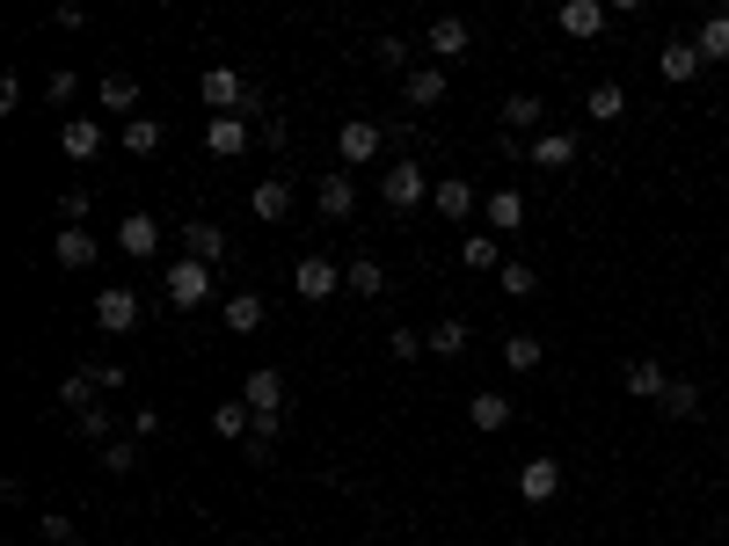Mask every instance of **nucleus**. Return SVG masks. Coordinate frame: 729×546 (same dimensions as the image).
<instances>
[{
  "label": "nucleus",
  "instance_id": "obj_1",
  "mask_svg": "<svg viewBox=\"0 0 729 546\" xmlns=\"http://www.w3.org/2000/svg\"><path fill=\"white\" fill-rule=\"evenodd\" d=\"M431 190H437V183H431V175H423L416 161H394V175H380V197H387L394 212H416V204H423Z\"/></svg>",
  "mask_w": 729,
  "mask_h": 546
},
{
  "label": "nucleus",
  "instance_id": "obj_2",
  "mask_svg": "<svg viewBox=\"0 0 729 546\" xmlns=\"http://www.w3.org/2000/svg\"><path fill=\"white\" fill-rule=\"evenodd\" d=\"M96 328L102 335H132V328H139V291H132V285L96 291Z\"/></svg>",
  "mask_w": 729,
  "mask_h": 546
},
{
  "label": "nucleus",
  "instance_id": "obj_3",
  "mask_svg": "<svg viewBox=\"0 0 729 546\" xmlns=\"http://www.w3.org/2000/svg\"><path fill=\"white\" fill-rule=\"evenodd\" d=\"M197 88H205V110H212V117H242V102H248V80H242L234 66H212L205 80H197Z\"/></svg>",
  "mask_w": 729,
  "mask_h": 546
},
{
  "label": "nucleus",
  "instance_id": "obj_4",
  "mask_svg": "<svg viewBox=\"0 0 729 546\" xmlns=\"http://www.w3.org/2000/svg\"><path fill=\"white\" fill-rule=\"evenodd\" d=\"M205 299H212V270H205V262H190V256L169 262V307L190 313V307H205Z\"/></svg>",
  "mask_w": 729,
  "mask_h": 546
},
{
  "label": "nucleus",
  "instance_id": "obj_5",
  "mask_svg": "<svg viewBox=\"0 0 729 546\" xmlns=\"http://www.w3.org/2000/svg\"><path fill=\"white\" fill-rule=\"evenodd\" d=\"M336 262L329 256H299V270H292V291H299V299H307V307H321V299H336Z\"/></svg>",
  "mask_w": 729,
  "mask_h": 546
},
{
  "label": "nucleus",
  "instance_id": "obj_6",
  "mask_svg": "<svg viewBox=\"0 0 729 546\" xmlns=\"http://www.w3.org/2000/svg\"><path fill=\"white\" fill-rule=\"evenodd\" d=\"M561 37H577V45H591L598 29H606V0H561Z\"/></svg>",
  "mask_w": 729,
  "mask_h": 546
},
{
  "label": "nucleus",
  "instance_id": "obj_7",
  "mask_svg": "<svg viewBox=\"0 0 729 546\" xmlns=\"http://www.w3.org/2000/svg\"><path fill=\"white\" fill-rule=\"evenodd\" d=\"M118 248H124V256H139V262H153V256H161V226H153V212H124Z\"/></svg>",
  "mask_w": 729,
  "mask_h": 546
},
{
  "label": "nucleus",
  "instance_id": "obj_8",
  "mask_svg": "<svg viewBox=\"0 0 729 546\" xmlns=\"http://www.w3.org/2000/svg\"><path fill=\"white\" fill-rule=\"evenodd\" d=\"M205 153H212V161L248 153V117H205Z\"/></svg>",
  "mask_w": 729,
  "mask_h": 546
},
{
  "label": "nucleus",
  "instance_id": "obj_9",
  "mask_svg": "<svg viewBox=\"0 0 729 546\" xmlns=\"http://www.w3.org/2000/svg\"><path fill=\"white\" fill-rule=\"evenodd\" d=\"M183 256L205 262V270H219V262H226V234H219L212 219H190V226H183Z\"/></svg>",
  "mask_w": 729,
  "mask_h": 546
},
{
  "label": "nucleus",
  "instance_id": "obj_10",
  "mask_svg": "<svg viewBox=\"0 0 729 546\" xmlns=\"http://www.w3.org/2000/svg\"><path fill=\"white\" fill-rule=\"evenodd\" d=\"M380 139H387V132H380L372 117H350V124L336 132V146H343V161H350V167H364V161H372V153H380Z\"/></svg>",
  "mask_w": 729,
  "mask_h": 546
},
{
  "label": "nucleus",
  "instance_id": "obj_11",
  "mask_svg": "<svg viewBox=\"0 0 729 546\" xmlns=\"http://www.w3.org/2000/svg\"><path fill=\"white\" fill-rule=\"evenodd\" d=\"M701 66H707V59H701V45H693V37H671V45L656 51V73H664V80H693Z\"/></svg>",
  "mask_w": 729,
  "mask_h": 546
},
{
  "label": "nucleus",
  "instance_id": "obj_12",
  "mask_svg": "<svg viewBox=\"0 0 729 546\" xmlns=\"http://www.w3.org/2000/svg\"><path fill=\"white\" fill-rule=\"evenodd\" d=\"M423 45H431V59H460V51L474 45V29H467L460 15H437V23L423 29Z\"/></svg>",
  "mask_w": 729,
  "mask_h": 546
},
{
  "label": "nucleus",
  "instance_id": "obj_13",
  "mask_svg": "<svg viewBox=\"0 0 729 546\" xmlns=\"http://www.w3.org/2000/svg\"><path fill=\"white\" fill-rule=\"evenodd\" d=\"M555 488H561V467H555V459H526V467H518V496H526V502H547Z\"/></svg>",
  "mask_w": 729,
  "mask_h": 546
},
{
  "label": "nucleus",
  "instance_id": "obj_14",
  "mask_svg": "<svg viewBox=\"0 0 729 546\" xmlns=\"http://www.w3.org/2000/svg\"><path fill=\"white\" fill-rule=\"evenodd\" d=\"M482 219L496 226V234H518V226H526V197H518V190H496V197H482Z\"/></svg>",
  "mask_w": 729,
  "mask_h": 546
},
{
  "label": "nucleus",
  "instance_id": "obj_15",
  "mask_svg": "<svg viewBox=\"0 0 729 546\" xmlns=\"http://www.w3.org/2000/svg\"><path fill=\"white\" fill-rule=\"evenodd\" d=\"M59 146H66V161H96V153H102V124L96 117H73L66 132H59Z\"/></svg>",
  "mask_w": 729,
  "mask_h": 546
},
{
  "label": "nucleus",
  "instance_id": "obj_16",
  "mask_svg": "<svg viewBox=\"0 0 729 546\" xmlns=\"http://www.w3.org/2000/svg\"><path fill=\"white\" fill-rule=\"evenodd\" d=\"M343 291H350V299H380V291H387V270H380L372 256H358L350 270H343Z\"/></svg>",
  "mask_w": 729,
  "mask_h": 546
},
{
  "label": "nucleus",
  "instance_id": "obj_17",
  "mask_svg": "<svg viewBox=\"0 0 729 546\" xmlns=\"http://www.w3.org/2000/svg\"><path fill=\"white\" fill-rule=\"evenodd\" d=\"M431 204H437V212H445V219H453V226H460V219L474 212V204H482V197L467 190L460 175H445V183H437V190H431Z\"/></svg>",
  "mask_w": 729,
  "mask_h": 546
},
{
  "label": "nucleus",
  "instance_id": "obj_18",
  "mask_svg": "<svg viewBox=\"0 0 729 546\" xmlns=\"http://www.w3.org/2000/svg\"><path fill=\"white\" fill-rule=\"evenodd\" d=\"M51 256L66 262V270H88V262H96V234H88V226H66V234L51 240Z\"/></svg>",
  "mask_w": 729,
  "mask_h": 546
},
{
  "label": "nucleus",
  "instance_id": "obj_19",
  "mask_svg": "<svg viewBox=\"0 0 729 546\" xmlns=\"http://www.w3.org/2000/svg\"><path fill=\"white\" fill-rule=\"evenodd\" d=\"M664 386H671V380H664V364H656V357H634V364H628V394H634V401H664Z\"/></svg>",
  "mask_w": 729,
  "mask_h": 546
},
{
  "label": "nucleus",
  "instance_id": "obj_20",
  "mask_svg": "<svg viewBox=\"0 0 729 546\" xmlns=\"http://www.w3.org/2000/svg\"><path fill=\"white\" fill-rule=\"evenodd\" d=\"M314 204H321L329 219H350V212H358V190H350V175H321Z\"/></svg>",
  "mask_w": 729,
  "mask_h": 546
},
{
  "label": "nucleus",
  "instance_id": "obj_21",
  "mask_svg": "<svg viewBox=\"0 0 729 546\" xmlns=\"http://www.w3.org/2000/svg\"><path fill=\"white\" fill-rule=\"evenodd\" d=\"M248 204H256V219H285L292 212V183H285V175H263Z\"/></svg>",
  "mask_w": 729,
  "mask_h": 546
},
{
  "label": "nucleus",
  "instance_id": "obj_22",
  "mask_svg": "<svg viewBox=\"0 0 729 546\" xmlns=\"http://www.w3.org/2000/svg\"><path fill=\"white\" fill-rule=\"evenodd\" d=\"M583 110H591V117H598V124H620V117H628V88H620V80H598Z\"/></svg>",
  "mask_w": 729,
  "mask_h": 546
},
{
  "label": "nucleus",
  "instance_id": "obj_23",
  "mask_svg": "<svg viewBox=\"0 0 729 546\" xmlns=\"http://www.w3.org/2000/svg\"><path fill=\"white\" fill-rule=\"evenodd\" d=\"M656 408H664L671 423H693V415H701V386H693V380H671V386H664V401H656Z\"/></svg>",
  "mask_w": 729,
  "mask_h": 546
},
{
  "label": "nucleus",
  "instance_id": "obj_24",
  "mask_svg": "<svg viewBox=\"0 0 729 546\" xmlns=\"http://www.w3.org/2000/svg\"><path fill=\"white\" fill-rule=\"evenodd\" d=\"M533 161L540 167H569V161H577V132H540V139H533Z\"/></svg>",
  "mask_w": 729,
  "mask_h": 546
},
{
  "label": "nucleus",
  "instance_id": "obj_25",
  "mask_svg": "<svg viewBox=\"0 0 729 546\" xmlns=\"http://www.w3.org/2000/svg\"><path fill=\"white\" fill-rule=\"evenodd\" d=\"M161 139H169V124L161 117H132L124 124V153H161Z\"/></svg>",
  "mask_w": 729,
  "mask_h": 546
},
{
  "label": "nucleus",
  "instance_id": "obj_26",
  "mask_svg": "<svg viewBox=\"0 0 729 546\" xmlns=\"http://www.w3.org/2000/svg\"><path fill=\"white\" fill-rule=\"evenodd\" d=\"M226 328L256 335V328H263V299H256V291H234V299H226Z\"/></svg>",
  "mask_w": 729,
  "mask_h": 546
},
{
  "label": "nucleus",
  "instance_id": "obj_27",
  "mask_svg": "<svg viewBox=\"0 0 729 546\" xmlns=\"http://www.w3.org/2000/svg\"><path fill=\"white\" fill-rule=\"evenodd\" d=\"M409 102H416V110L445 102V66H416V73H409Z\"/></svg>",
  "mask_w": 729,
  "mask_h": 546
},
{
  "label": "nucleus",
  "instance_id": "obj_28",
  "mask_svg": "<svg viewBox=\"0 0 729 546\" xmlns=\"http://www.w3.org/2000/svg\"><path fill=\"white\" fill-rule=\"evenodd\" d=\"M467 423H474V430H504L510 423V401H504V394H474V401H467Z\"/></svg>",
  "mask_w": 729,
  "mask_h": 546
},
{
  "label": "nucleus",
  "instance_id": "obj_29",
  "mask_svg": "<svg viewBox=\"0 0 729 546\" xmlns=\"http://www.w3.org/2000/svg\"><path fill=\"white\" fill-rule=\"evenodd\" d=\"M212 430H219V437H248V430H256V408H248V401H219L212 408Z\"/></svg>",
  "mask_w": 729,
  "mask_h": 546
},
{
  "label": "nucleus",
  "instance_id": "obj_30",
  "mask_svg": "<svg viewBox=\"0 0 729 546\" xmlns=\"http://www.w3.org/2000/svg\"><path fill=\"white\" fill-rule=\"evenodd\" d=\"M533 124H540V96H510L504 102V146L518 139V132H533Z\"/></svg>",
  "mask_w": 729,
  "mask_h": 546
},
{
  "label": "nucleus",
  "instance_id": "obj_31",
  "mask_svg": "<svg viewBox=\"0 0 729 546\" xmlns=\"http://www.w3.org/2000/svg\"><path fill=\"white\" fill-rule=\"evenodd\" d=\"M540 357H547L540 350V335H504V364L510 372H540Z\"/></svg>",
  "mask_w": 729,
  "mask_h": 546
},
{
  "label": "nucleus",
  "instance_id": "obj_32",
  "mask_svg": "<svg viewBox=\"0 0 729 546\" xmlns=\"http://www.w3.org/2000/svg\"><path fill=\"white\" fill-rule=\"evenodd\" d=\"M96 394H102L96 372H66V386H59V401H66L73 415H81V408H96Z\"/></svg>",
  "mask_w": 729,
  "mask_h": 546
},
{
  "label": "nucleus",
  "instance_id": "obj_33",
  "mask_svg": "<svg viewBox=\"0 0 729 546\" xmlns=\"http://www.w3.org/2000/svg\"><path fill=\"white\" fill-rule=\"evenodd\" d=\"M460 262H467V270H504V248H496L489 234H467L460 240Z\"/></svg>",
  "mask_w": 729,
  "mask_h": 546
},
{
  "label": "nucleus",
  "instance_id": "obj_34",
  "mask_svg": "<svg viewBox=\"0 0 729 546\" xmlns=\"http://www.w3.org/2000/svg\"><path fill=\"white\" fill-rule=\"evenodd\" d=\"M132 102H139V80H132V73H102V110H132Z\"/></svg>",
  "mask_w": 729,
  "mask_h": 546
},
{
  "label": "nucleus",
  "instance_id": "obj_35",
  "mask_svg": "<svg viewBox=\"0 0 729 546\" xmlns=\"http://www.w3.org/2000/svg\"><path fill=\"white\" fill-rule=\"evenodd\" d=\"M693 45H701V59H729V15H707Z\"/></svg>",
  "mask_w": 729,
  "mask_h": 546
},
{
  "label": "nucleus",
  "instance_id": "obj_36",
  "mask_svg": "<svg viewBox=\"0 0 729 546\" xmlns=\"http://www.w3.org/2000/svg\"><path fill=\"white\" fill-rule=\"evenodd\" d=\"M504 291H510V299H533V291H540L533 262H504Z\"/></svg>",
  "mask_w": 729,
  "mask_h": 546
},
{
  "label": "nucleus",
  "instance_id": "obj_37",
  "mask_svg": "<svg viewBox=\"0 0 729 546\" xmlns=\"http://www.w3.org/2000/svg\"><path fill=\"white\" fill-rule=\"evenodd\" d=\"M431 350H437V357H460V350H467V321H437Z\"/></svg>",
  "mask_w": 729,
  "mask_h": 546
},
{
  "label": "nucleus",
  "instance_id": "obj_38",
  "mask_svg": "<svg viewBox=\"0 0 729 546\" xmlns=\"http://www.w3.org/2000/svg\"><path fill=\"white\" fill-rule=\"evenodd\" d=\"M139 467V451L132 445H102V474H132Z\"/></svg>",
  "mask_w": 729,
  "mask_h": 546
},
{
  "label": "nucleus",
  "instance_id": "obj_39",
  "mask_svg": "<svg viewBox=\"0 0 729 546\" xmlns=\"http://www.w3.org/2000/svg\"><path fill=\"white\" fill-rule=\"evenodd\" d=\"M73 423H81V437H96V445H102V437H110V408H81Z\"/></svg>",
  "mask_w": 729,
  "mask_h": 546
},
{
  "label": "nucleus",
  "instance_id": "obj_40",
  "mask_svg": "<svg viewBox=\"0 0 729 546\" xmlns=\"http://www.w3.org/2000/svg\"><path fill=\"white\" fill-rule=\"evenodd\" d=\"M387 350L401 357V364H409V357H423V350H431V343H423V335H409V328H394V335H387Z\"/></svg>",
  "mask_w": 729,
  "mask_h": 546
},
{
  "label": "nucleus",
  "instance_id": "obj_41",
  "mask_svg": "<svg viewBox=\"0 0 729 546\" xmlns=\"http://www.w3.org/2000/svg\"><path fill=\"white\" fill-rule=\"evenodd\" d=\"M45 539H51V546H73V518H59V510H45Z\"/></svg>",
  "mask_w": 729,
  "mask_h": 546
},
{
  "label": "nucleus",
  "instance_id": "obj_42",
  "mask_svg": "<svg viewBox=\"0 0 729 546\" xmlns=\"http://www.w3.org/2000/svg\"><path fill=\"white\" fill-rule=\"evenodd\" d=\"M59 212H66V226H81V219H88V190H66L59 197Z\"/></svg>",
  "mask_w": 729,
  "mask_h": 546
},
{
  "label": "nucleus",
  "instance_id": "obj_43",
  "mask_svg": "<svg viewBox=\"0 0 729 546\" xmlns=\"http://www.w3.org/2000/svg\"><path fill=\"white\" fill-rule=\"evenodd\" d=\"M132 437H161V408H139V415H132Z\"/></svg>",
  "mask_w": 729,
  "mask_h": 546
}]
</instances>
